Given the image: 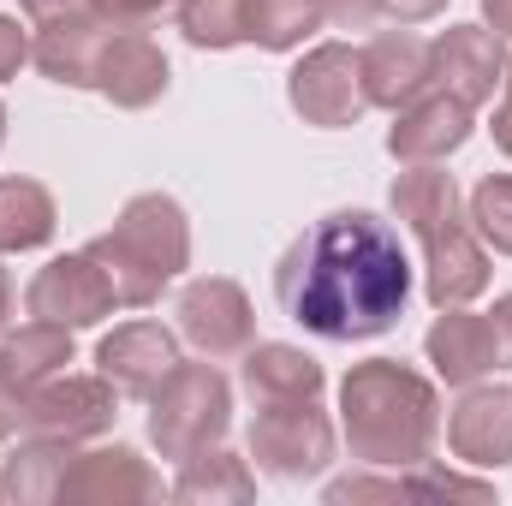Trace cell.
Instances as JSON below:
<instances>
[{
  "instance_id": "cell-1",
  "label": "cell",
  "mask_w": 512,
  "mask_h": 506,
  "mask_svg": "<svg viewBox=\"0 0 512 506\" xmlns=\"http://www.w3.org/2000/svg\"><path fill=\"white\" fill-rule=\"evenodd\" d=\"M274 298L316 340H376L399 322L411 298V262L387 221L364 209H340L322 215L280 256Z\"/></svg>"
},
{
  "instance_id": "cell-2",
  "label": "cell",
  "mask_w": 512,
  "mask_h": 506,
  "mask_svg": "<svg viewBox=\"0 0 512 506\" xmlns=\"http://www.w3.org/2000/svg\"><path fill=\"white\" fill-rule=\"evenodd\" d=\"M346 441L370 465H417L429 459V441L441 429L435 417V387L411 376L405 364L376 358L346 376Z\"/></svg>"
},
{
  "instance_id": "cell-3",
  "label": "cell",
  "mask_w": 512,
  "mask_h": 506,
  "mask_svg": "<svg viewBox=\"0 0 512 506\" xmlns=\"http://www.w3.org/2000/svg\"><path fill=\"white\" fill-rule=\"evenodd\" d=\"M90 256L102 262L114 298L131 304V310H143V304H155L161 286L185 268V256H191V233H185L179 203L149 191V197H131L126 215L114 221V233H102V239L90 245Z\"/></svg>"
},
{
  "instance_id": "cell-4",
  "label": "cell",
  "mask_w": 512,
  "mask_h": 506,
  "mask_svg": "<svg viewBox=\"0 0 512 506\" xmlns=\"http://www.w3.org/2000/svg\"><path fill=\"white\" fill-rule=\"evenodd\" d=\"M149 399H155L149 405V435H155V447L167 459L209 453L227 435V423H233V393L209 364H179Z\"/></svg>"
},
{
  "instance_id": "cell-5",
  "label": "cell",
  "mask_w": 512,
  "mask_h": 506,
  "mask_svg": "<svg viewBox=\"0 0 512 506\" xmlns=\"http://www.w3.org/2000/svg\"><path fill=\"white\" fill-rule=\"evenodd\" d=\"M251 459L274 477H310L334 459V429L316 411V399L298 405H262L251 429Z\"/></svg>"
},
{
  "instance_id": "cell-6",
  "label": "cell",
  "mask_w": 512,
  "mask_h": 506,
  "mask_svg": "<svg viewBox=\"0 0 512 506\" xmlns=\"http://www.w3.org/2000/svg\"><path fill=\"white\" fill-rule=\"evenodd\" d=\"M286 96H292V108H298L310 126H352V120L370 108V96H364V66H358V54L340 48V42L304 54V60L292 66Z\"/></svg>"
},
{
  "instance_id": "cell-7",
  "label": "cell",
  "mask_w": 512,
  "mask_h": 506,
  "mask_svg": "<svg viewBox=\"0 0 512 506\" xmlns=\"http://www.w3.org/2000/svg\"><path fill=\"white\" fill-rule=\"evenodd\" d=\"M30 316L36 322H60V328H90V322H102L120 298H114V286H108V274H102V262L90 251L78 256H54L36 280H30Z\"/></svg>"
},
{
  "instance_id": "cell-8",
  "label": "cell",
  "mask_w": 512,
  "mask_h": 506,
  "mask_svg": "<svg viewBox=\"0 0 512 506\" xmlns=\"http://www.w3.org/2000/svg\"><path fill=\"white\" fill-rule=\"evenodd\" d=\"M507 72V54H501V30H483V24H453L441 42H429V78L441 84V96L465 102V108H483L495 96Z\"/></svg>"
},
{
  "instance_id": "cell-9",
  "label": "cell",
  "mask_w": 512,
  "mask_h": 506,
  "mask_svg": "<svg viewBox=\"0 0 512 506\" xmlns=\"http://www.w3.org/2000/svg\"><path fill=\"white\" fill-rule=\"evenodd\" d=\"M179 328L197 352L233 358L251 346V298L233 280H191L179 292Z\"/></svg>"
},
{
  "instance_id": "cell-10",
  "label": "cell",
  "mask_w": 512,
  "mask_h": 506,
  "mask_svg": "<svg viewBox=\"0 0 512 506\" xmlns=\"http://www.w3.org/2000/svg\"><path fill=\"white\" fill-rule=\"evenodd\" d=\"M96 364H102V376L114 381V393L149 399L161 381L179 370V346H173V334L161 322H126V328H114L102 340Z\"/></svg>"
},
{
  "instance_id": "cell-11",
  "label": "cell",
  "mask_w": 512,
  "mask_h": 506,
  "mask_svg": "<svg viewBox=\"0 0 512 506\" xmlns=\"http://www.w3.org/2000/svg\"><path fill=\"white\" fill-rule=\"evenodd\" d=\"M96 90L114 108H149L167 90V54L143 36V30H114L96 54Z\"/></svg>"
},
{
  "instance_id": "cell-12",
  "label": "cell",
  "mask_w": 512,
  "mask_h": 506,
  "mask_svg": "<svg viewBox=\"0 0 512 506\" xmlns=\"http://www.w3.org/2000/svg\"><path fill=\"white\" fill-rule=\"evenodd\" d=\"M114 423V393L108 381H84V376H66L54 387H36L30 393V429L48 435V441H84V435H102Z\"/></svg>"
},
{
  "instance_id": "cell-13",
  "label": "cell",
  "mask_w": 512,
  "mask_h": 506,
  "mask_svg": "<svg viewBox=\"0 0 512 506\" xmlns=\"http://www.w3.org/2000/svg\"><path fill=\"white\" fill-rule=\"evenodd\" d=\"M358 66H364V96H370V108H405V102H417V96L435 84V78H429V42L411 36V30L376 36V42L358 54Z\"/></svg>"
},
{
  "instance_id": "cell-14",
  "label": "cell",
  "mask_w": 512,
  "mask_h": 506,
  "mask_svg": "<svg viewBox=\"0 0 512 506\" xmlns=\"http://www.w3.org/2000/svg\"><path fill=\"white\" fill-rule=\"evenodd\" d=\"M465 137H471V108L465 102H453V96H417V102H405L399 126L387 131V149L405 167H423V161H447Z\"/></svg>"
},
{
  "instance_id": "cell-15",
  "label": "cell",
  "mask_w": 512,
  "mask_h": 506,
  "mask_svg": "<svg viewBox=\"0 0 512 506\" xmlns=\"http://www.w3.org/2000/svg\"><path fill=\"white\" fill-rule=\"evenodd\" d=\"M114 30H120V24H108L102 12H78V18L42 24L30 60H36L54 84H96V54H102V42H108Z\"/></svg>"
},
{
  "instance_id": "cell-16",
  "label": "cell",
  "mask_w": 512,
  "mask_h": 506,
  "mask_svg": "<svg viewBox=\"0 0 512 506\" xmlns=\"http://www.w3.org/2000/svg\"><path fill=\"white\" fill-rule=\"evenodd\" d=\"M447 447L471 465H507L512 459V387L465 393V405L447 423Z\"/></svg>"
},
{
  "instance_id": "cell-17",
  "label": "cell",
  "mask_w": 512,
  "mask_h": 506,
  "mask_svg": "<svg viewBox=\"0 0 512 506\" xmlns=\"http://www.w3.org/2000/svg\"><path fill=\"white\" fill-rule=\"evenodd\" d=\"M429 364L441 370V381H453V387H465V381L489 376L501 358H495V328H489V316H465L459 304L429 328Z\"/></svg>"
},
{
  "instance_id": "cell-18",
  "label": "cell",
  "mask_w": 512,
  "mask_h": 506,
  "mask_svg": "<svg viewBox=\"0 0 512 506\" xmlns=\"http://www.w3.org/2000/svg\"><path fill=\"white\" fill-rule=\"evenodd\" d=\"M423 256H429V298H435L441 310L471 304V298L489 286V256L471 239L465 221L447 227V233H435V239H423Z\"/></svg>"
},
{
  "instance_id": "cell-19",
  "label": "cell",
  "mask_w": 512,
  "mask_h": 506,
  "mask_svg": "<svg viewBox=\"0 0 512 506\" xmlns=\"http://www.w3.org/2000/svg\"><path fill=\"white\" fill-rule=\"evenodd\" d=\"M393 215H399L417 239H435V233L459 227V191H453V173H441L435 161L399 173V179H393Z\"/></svg>"
},
{
  "instance_id": "cell-20",
  "label": "cell",
  "mask_w": 512,
  "mask_h": 506,
  "mask_svg": "<svg viewBox=\"0 0 512 506\" xmlns=\"http://www.w3.org/2000/svg\"><path fill=\"white\" fill-rule=\"evenodd\" d=\"M245 387L256 405H298L322 393V364L304 358L298 346H256L245 358Z\"/></svg>"
},
{
  "instance_id": "cell-21",
  "label": "cell",
  "mask_w": 512,
  "mask_h": 506,
  "mask_svg": "<svg viewBox=\"0 0 512 506\" xmlns=\"http://www.w3.org/2000/svg\"><path fill=\"white\" fill-rule=\"evenodd\" d=\"M54 239V197L36 179H0V251H36Z\"/></svg>"
},
{
  "instance_id": "cell-22",
  "label": "cell",
  "mask_w": 512,
  "mask_h": 506,
  "mask_svg": "<svg viewBox=\"0 0 512 506\" xmlns=\"http://www.w3.org/2000/svg\"><path fill=\"white\" fill-rule=\"evenodd\" d=\"M60 495H72V501H84V495H161V483L137 465V453L114 447V453H84L60 477Z\"/></svg>"
},
{
  "instance_id": "cell-23",
  "label": "cell",
  "mask_w": 512,
  "mask_h": 506,
  "mask_svg": "<svg viewBox=\"0 0 512 506\" xmlns=\"http://www.w3.org/2000/svg\"><path fill=\"white\" fill-rule=\"evenodd\" d=\"M0 364L36 393L48 376H60V370L72 364V328H60V322H30V328H18V334L0 346Z\"/></svg>"
},
{
  "instance_id": "cell-24",
  "label": "cell",
  "mask_w": 512,
  "mask_h": 506,
  "mask_svg": "<svg viewBox=\"0 0 512 506\" xmlns=\"http://www.w3.org/2000/svg\"><path fill=\"white\" fill-rule=\"evenodd\" d=\"M322 18H328L322 0H251V12H245V42L286 54V48H298L304 36H316Z\"/></svg>"
},
{
  "instance_id": "cell-25",
  "label": "cell",
  "mask_w": 512,
  "mask_h": 506,
  "mask_svg": "<svg viewBox=\"0 0 512 506\" xmlns=\"http://www.w3.org/2000/svg\"><path fill=\"white\" fill-rule=\"evenodd\" d=\"M245 12L251 0H179V30L197 48H233L245 42Z\"/></svg>"
},
{
  "instance_id": "cell-26",
  "label": "cell",
  "mask_w": 512,
  "mask_h": 506,
  "mask_svg": "<svg viewBox=\"0 0 512 506\" xmlns=\"http://www.w3.org/2000/svg\"><path fill=\"white\" fill-rule=\"evenodd\" d=\"M173 495H179V501H203V495H233V501H245V495H251V477H245V465H239L233 453H197V459H185V477H179Z\"/></svg>"
},
{
  "instance_id": "cell-27",
  "label": "cell",
  "mask_w": 512,
  "mask_h": 506,
  "mask_svg": "<svg viewBox=\"0 0 512 506\" xmlns=\"http://www.w3.org/2000/svg\"><path fill=\"white\" fill-rule=\"evenodd\" d=\"M471 221H477V233H483L495 251L512 256V173H489V179L471 191Z\"/></svg>"
},
{
  "instance_id": "cell-28",
  "label": "cell",
  "mask_w": 512,
  "mask_h": 506,
  "mask_svg": "<svg viewBox=\"0 0 512 506\" xmlns=\"http://www.w3.org/2000/svg\"><path fill=\"white\" fill-rule=\"evenodd\" d=\"M18 423H30V387L0 364V441L18 435Z\"/></svg>"
},
{
  "instance_id": "cell-29",
  "label": "cell",
  "mask_w": 512,
  "mask_h": 506,
  "mask_svg": "<svg viewBox=\"0 0 512 506\" xmlns=\"http://www.w3.org/2000/svg\"><path fill=\"white\" fill-rule=\"evenodd\" d=\"M322 12H328L340 30H370L387 12V0H322Z\"/></svg>"
},
{
  "instance_id": "cell-30",
  "label": "cell",
  "mask_w": 512,
  "mask_h": 506,
  "mask_svg": "<svg viewBox=\"0 0 512 506\" xmlns=\"http://www.w3.org/2000/svg\"><path fill=\"white\" fill-rule=\"evenodd\" d=\"M30 60V42H24V30H18V18H0V84L18 72Z\"/></svg>"
},
{
  "instance_id": "cell-31",
  "label": "cell",
  "mask_w": 512,
  "mask_h": 506,
  "mask_svg": "<svg viewBox=\"0 0 512 506\" xmlns=\"http://www.w3.org/2000/svg\"><path fill=\"white\" fill-rule=\"evenodd\" d=\"M161 6H167V0H96V12H102L108 24H149Z\"/></svg>"
},
{
  "instance_id": "cell-32",
  "label": "cell",
  "mask_w": 512,
  "mask_h": 506,
  "mask_svg": "<svg viewBox=\"0 0 512 506\" xmlns=\"http://www.w3.org/2000/svg\"><path fill=\"white\" fill-rule=\"evenodd\" d=\"M78 12H96V0H24L30 24H60V18H78Z\"/></svg>"
},
{
  "instance_id": "cell-33",
  "label": "cell",
  "mask_w": 512,
  "mask_h": 506,
  "mask_svg": "<svg viewBox=\"0 0 512 506\" xmlns=\"http://www.w3.org/2000/svg\"><path fill=\"white\" fill-rule=\"evenodd\" d=\"M489 328H495V358H501V364H512V292H507V298H495Z\"/></svg>"
},
{
  "instance_id": "cell-34",
  "label": "cell",
  "mask_w": 512,
  "mask_h": 506,
  "mask_svg": "<svg viewBox=\"0 0 512 506\" xmlns=\"http://www.w3.org/2000/svg\"><path fill=\"white\" fill-rule=\"evenodd\" d=\"M447 0H387V12L399 18V24H423V18H435Z\"/></svg>"
},
{
  "instance_id": "cell-35",
  "label": "cell",
  "mask_w": 512,
  "mask_h": 506,
  "mask_svg": "<svg viewBox=\"0 0 512 506\" xmlns=\"http://www.w3.org/2000/svg\"><path fill=\"white\" fill-rule=\"evenodd\" d=\"M495 143L512 155V72H507V102L495 108Z\"/></svg>"
},
{
  "instance_id": "cell-36",
  "label": "cell",
  "mask_w": 512,
  "mask_h": 506,
  "mask_svg": "<svg viewBox=\"0 0 512 506\" xmlns=\"http://www.w3.org/2000/svg\"><path fill=\"white\" fill-rule=\"evenodd\" d=\"M489 6V18H495V30H507L512 36V0H483Z\"/></svg>"
},
{
  "instance_id": "cell-37",
  "label": "cell",
  "mask_w": 512,
  "mask_h": 506,
  "mask_svg": "<svg viewBox=\"0 0 512 506\" xmlns=\"http://www.w3.org/2000/svg\"><path fill=\"white\" fill-rule=\"evenodd\" d=\"M6 310H12V280H6V268H0V322H6Z\"/></svg>"
},
{
  "instance_id": "cell-38",
  "label": "cell",
  "mask_w": 512,
  "mask_h": 506,
  "mask_svg": "<svg viewBox=\"0 0 512 506\" xmlns=\"http://www.w3.org/2000/svg\"><path fill=\"white\" fill-rule=\"evenodd\" d=\"M0 137H6V108H0Z\"/></svg>"
}]
</instances>
